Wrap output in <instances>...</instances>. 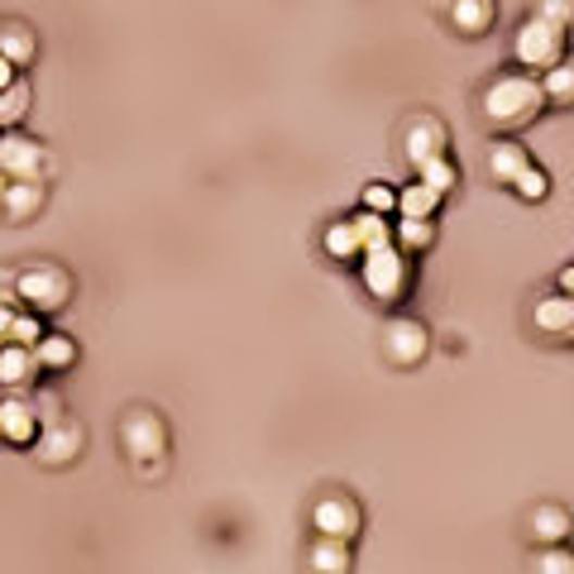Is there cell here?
I'll return each instance as SVG.
<instances>
[{"label":"cell","instance_id":"7402d4cb","mask_svg":"<svg viewBox=\"0 0 574 574\" xmlns=\"http://www.w3.org/2000/svg\"><path fill=\"white\" fill-rule=\"evenodd\" d=\"M326 254L330 259H340V263H350V259H364V239H359V230H354V221L350 225H330L326 230Z\"/></svg>","mask_w":574,"mask_h":574},{"label":"cell","instance_id":"e575fe53","mask_svg":"<svg viewBox=\"0 0 574 574\" xmlns=\"http://www.w3.org/2000/svg\"><path fill=\"white\" fill-rule=\"evenodd\" d=\"M426 5H430V10H450L454 0H426Z\"/></svg>","mask_w":574,"mask_h":574},{"label":"cell","instance_id":"cb8c5ba5","mask_svg":"<svg viewBox=\"0 0 574 574\" xmlns=\"http://www.w3.org/2000/svg\"><path fill=\"white\" fill-rule=\"evenodd\" d=\"M0 330H5V340L29 345V350L43 340V330H39V311H34V316H20V311H5V316H0Z\"/></svg>","mask_w":574,"mask_h":574},{"label":"cell","instance_id":"7c38bea8","mask_svg":"<svg viewBox=\"0 0 574 574\" xmlns=\"http://www.w3.org/2000/svg\"><path fill=\"white\" fill-rule=\"evenodd\" d=\"M570 526H574V517L560 502H536V508L526 512V536H532L536 546H560L570 536Z\"/></svg>","mask_w":574,"mask_h":574},{"label":"cell","instance_id":"4dcf8cb0","mask_svg":"<svg viewBox=\"0 0 574 574\" xmlns=\"http://www.w3.org/2000/svg\"><path fill=\"white\" fill-rule=\"evenodd\" d=\"M364 207L369 211H398V191H392L388 183H369L364 187Z\"/></svg>","mask_w":574,"mask_h":574},{"label":"cell","instance_id":"f546056e","mask_svg":"<svg viewBox=\"0 0 574 574\" xmlns=\"http://www.w3.org/2000/svg\"><path fill=\"white\" fill-rule=\"evenodd\" d=\"M532 15H546V20H556V24H574V0H532Z\"/></svg>","mask_w":574,"mask_h":574},{"label":"cell","instance_id":"5b68a950","mask_svg":"<svg viewBox=\"0 0 574 574\" xmlns=\"http://www.w3.org/2000/svg\"><path fill=\"white\" fill-rule=\"evenodd\" d=\"M120 440H125V454L139 464H159L167 454V426L163 416L153 412V407H135V412H125V422H120Z\"/></svg>","mask_w":574,"mask_h":574},{"label":"cell","instance_id":"6da1fadb","mask_svg":"<svg viewBox=\"0 0 574 574\" xmlns=\"http://www.w3.org/2000/svg\"><path fill=\"white\" fill-rule=\"evenodd\" d=\"M546 105H550L546 82L526 77V72H512V77H498L484 87V96H478V120L488 129H498V135H508V129H526Z\"/></svg>","mask_w":574,"mask_h":574},{"label":"cell","instance_id":"e0dca14e","mask_svg":"<svg viewBox=\"0 0 574 574\" xmlns=\"http://www.w3.org/2000/svg\"><path fill=\"white\" fill-rule=\"evenodd\" d=\"M0 58H10L15 67L34 63L39 58V39H34V29L24 20H10L5 29H0Z\"/></svg>","mask_w":574,"mask_h":574},{"label":"cell","instance_id":"277c9868","mask_svg":"<svg viewBox=\"0 0 574 574\" xmlns=\"http://www.w3.org/2000/svg\"><path fill=\"white\" fill-rule=\"evenodd\" d=\"M364 287H369V297L383 307H392V302H402V292H407V249L392 239V245H374V249H364Z\"/></svg>","mask_w":574,"mask_h":574},{"label":"cell","instance_id":"f1b7e54d","mask_svg":"<svg viewBox=\"0 0 574 574\" xmlns=\"http://www.w3.org/2000/svg\"><path fill=\"white\" fill-rule=\"evenodd\" d=\"M512 191H517L522 201H546V191H550V177H546L536 163H526V173L517 177V183H512Z\"/></svg>","mask_w":574,"mask_h":574},{"label":"cell","instance_id":"603a6c76","mask_svg":"<svg viewBox=\"0 0 574 574\" xmlns=\"http://www.w3.org/2000/svg\"><path fill=\"white\" fill-rule=\"evenodd\" d=\"M541 82H546L550 105H574V58H560V63L550 67Z\"/></svg>","mask_w":574,"mask_h":574},{"label":"cell","instance_id":"ffe728a7","mask_svg":"<svg viewBox=\"0 0 574 574\" xmlns=\"http://www.w3.org/2000/svg\"><path fill=\"white\" fill-rule=\"evenodd\" d=\"M34 354H39V369H48V374H63V369L77 364V345H72L67 335H43V340L34 345Z\"/></svg>","mask_w":574,"mask_h":574},{"label":"cell","instance_id":"2e32d148","mask_svg":"<svg viewBox=\"0 0 574 574\" xmlns=\"http://www.w3.org/2000/svg\"><path fill=\"white\" fill-rule=\"evenodd\" d=\"M34 374H39V354H34L29 345L10 340L5 350H0V383H5V388H20V383H29Z\"/></svg>","mask_w":574,"mask_h":574},{"label":"cell","instance_id":"8fae6325","mask_svg":"<svg viewBox=\"0 0 574 574\" xmlns=\"http://www.w3.org/2000/svg\"><path fill=\"white\" fill-rule=\"evenodd\" d=\"M0 430H5V440H10V446H34V440H39V430H43L39 407H34V402H24V398L0 402Z\"/></svg>","mask_w":574,"mask_h":574},{"label":"cell","instance_id":"836d02e7","mask_svg":"<svg viewBox=\"0 0 574 574\" xmlns=\"http://www.w3.org/2000/svg\"><path fill=\"white\" fill-rule=\"evenodd\" d=\"M560 292H570V297H574V263H570L565 273H560Z\"/></svg>","mask_w":574,"mask_h":574},{"label":"cell","instance_id":"4fadbf2b","mask_svg":"<svg viewBox=\"0 0 574 574\" xmlns=\"http://www.w3.org/2000/svg\"><path fill=\"white\" fill-rule=\"evenodd\" d=\"M532 321H536V330H541L546 340H574V297L570 292L541 297Z\"/></svg>","mask_w":574,"mask_h":574},{"label":"cell","instance_id":"8992f818","mask_svg":"<svg viewBox=\"0 0 574 574\" xmlns=\"http://www.w3.org/2000/svg\"><path fill=\"white\" fill-rule=\"evenodd\" d=\"M0 173L43 183V177L53 173V153H48L39 139H29V135H5V139H0Z\"/></svg>","mask_w":574,"mask_h":574},{"label":"cell","instance_id":"1f68e13d","mask_svg":"<svg viewBox=\"0 0 574 574\" xmlns=\"http://www.w3.org/2000/svg\"><path fill=\"white\" fill-rule=\"evenodd\" d=\"M536 570L541 574H574V556H565L560 546H550L546 556H536Z\"/></svg>","mask_w":574,"mask_h":574},{"label":"cell","instance_id":"83f0119b","mask_svg":"<svg viewBox=\"0 0 574 574\" xmlns=\"http://www.w3.org/2000/svg\"><path fill=\"white\" fill-rule=\"evenodd\" d=\"M24 111H29V87L15 82V87H5V101H0V125L15 129L20 120H24Z\"/></svg>","mask_w":574,"mask_h":574},{"label":"cell","instance_id":"ba28073f","mask_svg":"<svg viewBox=\"0 0 574 574\" xmlns=\"http://www.w3.org/2000/svg\"><path fill=\"white\" fill-rule=\"evenodd\" d=\"M446 125H440L436 115H416L407 120V135H402V159L412 167H426L430 159H440L446 153Z\"/></svg>","mask_w":574,"mask_h":574},{"label":"cell","instance_id":"484cf974","mask_svg":"<svg viewBox=\"0 0 574 574\" xmlns=\"http://www.w3.org/2000/svg\"><path fill=\"white\" fill-rule=\"evenodd\" d=\"M354 230L359 239H364V249H374V245H392V225L383 221V211H364V215H354Z\"/></svg>","mask_w":574,"mask_h":574},{"label":"cell","instance_id":"52a82bcc","mask_svg":"<svg viewBox=\"0 0 574 574\" xmlns=\"http://www.w3.org/2000/svg\"><path fill=\"white\" fill-rule=\"evenodd\" d=\"M82 446H87V430H82L77 422H67V416L48 422L39 430V440H34V450H39V464H48V470H63V464H72L82 454Z\"/></svg>","mask_w":574,"mask_h":574},{"label":"cell","instance_id":"9c48e42d","mask_svg":"<svg viewBox=\"0 0 574 574\" xmlns=\"http://www.w3.org/2000/svg\"><path fill=\"white\" fill-rule=\"evenodd\" d=\"M311 526H316L321 536H345V541H354L364 517H359V508L345 494H326L316 508H311Z\"/></svg>","mask_w":574,"mask_h":574},{"label":"cell","instance_id":"5bb4252c","mask_svg":"<svg viewBox=\"0 0 574 574\" xmlns=\"http://www.w3.org/2000/svg\"><path fill=\"white\" fill-rule=\"evenodd\" d=\"M43 201H48L43 183H29V177H5V221L10 225L34 221V215L43 211Z\"/></svg>","mask_w":574,"mask_h":574},{"label":"cell","instance_id":"3957f363","mask_svg":"<svg viewBox=\"0 0 574 574\" xmlns=\"http://www.w3.org/2000/svg\"><path fill=\"white\" fill-rule=\"evenodd\" d=\"M10 297L24 307H34L39 316L48 311H63L72 302V278L58 263H34V269H24L20 278H10Z\"/></svg>","mask_w":574,"mask_h":574},{"label":"cell","instance_id":"d6986e66","mask_svg":"<svg viewBox=\"0 0 574 574\" xmlns=\"http://www.w3.org/2000/svg\"><path fill=\"white\" fill-rule=\"evenodd\" d=\"M526 163H532V159H526V149H522V144H512V139H498L494 149H488V173H494L498 183H508V187L526 173Z\"/></svg>","mask_w":574,"mask_h":574},{"label":"cell","instance_id":"30bf717a","mask_svg":"<svg viewBox=\"0 0 574 574\" xmlns=\"http://www.w3.org/2000/svg\"><path fill=\"white\" fill-rule=\"evenodd\" d=\"M426 326L422 321H392L388 330H383V354L392 359V364H402V369H412V364H422L426 359Z\"/></svg>","mask_w":574,"mask_h":574},{"label":"cell","instance_id":"4316f807","mask_svg":"<svg viewBox=\"0 0 574 574\" xmlns=\"http://www.w3.org/2000/svg\"><path fill=\"white\" fill-rule=\"evenodd\" d=\"M416 173H422V183H426L430 191H440V197H446V191H454V183H460V173L450 167L446 153H440V159H430L426 167H416Z\"/></svg>","mask_w":574,"mask_h":574},{"label":"cell","instance_id":"ac0fdd59","mask_svg":"<svg viewBox=\"0 0 574 574\" xmlns=\"http://www.w3.org/2000/svg\"><path fill=\"white\" fill-rule=\"evenodd\" d=\"M307 565L321 570V574H345L350 570V541H345V536H321L316 532V546H311Z\"/></svg>","mask_w":574,"mask_h":574},{"label":"cell","instance_id":"d4e9b609","mask_svg":"<svg viewBox=\"0 0 574 574\" xmlns=\"http://www.w3.org/2000/svg\"><path fill=\"white\" fill-rule=\"evenodd\" d=\"M436 207H440V191H430L426 183H412V187L398 191V211L402 215H422V221H426Z\"/></svg>","mask_w":574,"mask_h":574},{"label":"cell","instance_id":"44dd1931","mask_svg":"<svg viewBox=\"0 0 574 574\" xmlns=\"http://www.w3.org/2000/svg\"><path fill=\"white\" fill-rule=\"evenodd\" d=\"M392 235H398V245L407 249V254H422V249L436 245V225H430V215H426V221H422V215H402Z\"/></svg>","mask_w":574,"mask_h":574},{"label":"cell","instance_id":"9a60e30c","mask_svg":"<svg viewBox=\"0 0 574 574\" xmlns=\"http://www.w3.org/2000/svg\"><path fill=\"white\" fill-rule=\"evenodd\" d=\"M446 15H450V24H454V34H464V39H478V34L494 29L498 5H494V0H454Z\"/></svg>","mask_w":574,"mask_h":574},{"label":"cell","instance_id":"7a4b0ae2","mask_svg":"<svg viewBox=\"0 0 574 574\" xmlns=\"http://www.w3.org/2000/svg\"><path fill=\"white\" fill-rule=\"evenodd\" d=\"M512 58H517L526 72H550L560 58H565V24L532 15L517 34H512Z\"/></svg>","mask_w":574,"mask_h":574},{"label":"cell","instance_id":"d6a6232c","mask_svg":"<svg viewBox=\"0 0 574 574\" xmlns=\"http://www.w3.org/2000/svg\"><path fill=\"white\" fill-rule=\"evenodd\" d=\"M34 407H39L43 426H48V422H58V416H63V407H58V392H39V398H34Z\"/></svg>","mask_w":574,"mask_h":574}]
</instances>
